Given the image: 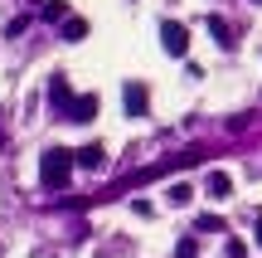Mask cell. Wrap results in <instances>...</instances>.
I'll return each instance as SVG.
<instances>
[{
	"mask_svg": "<svg viewBox=\"0 0 262 258\" xmlns=\"http://www.w3.org/2000/svg\"><path fill=\"white\" fill-rule=\"evenodd\" d=\"M73 166H78L73 151H63V146H49V151L39 156V181H44V190H63L68 175H73Z\"/></svg>",
	"mask_w": 262,
	"mask_h": 258,
	"instance_id": "1",
	"label": "cell"
},
{
	"mask_svg": "<svg viewBox=\"0 0 262 258\" xmlns=\"http://www.w3.org/2000/svg\"><path fill=\"white\" fill-rule=\"evenodd\" d=\"M160 44H165L170 58H185L189 54V29L175 25V19H165V25H160Z\"/></svg>",
	"mask_w": 262,
	"mask_h": 258,
	"instance_id": "2",
	"label": "cell"
},
{
	"mask_svg": "<svg viewBox=\"0 0 262 258\" xmlns=\"http://www.w3.org/2000/svg\"><path fill=\"white\" fill-rule=\"evenodd\" d=\"M63 117H68V122H93V117H97V93H78Z\"/></svg>",
	"mask_w": 262,
	"mask_h": 258,
	"instance_id": "3",
	"label": "cell"
},
{
	"mask_svg": "<svg viewBox=\"0 0 262 258\" xmlns=\"http://www.w3.org/2000/svg\"><path fill=\"white\" fill-rule=\"evenodd\" d=\"M122 103H126V117H141V112H146V103H150L146 83H126L122 88Z\"/></svg>",
	"mask_w": 262,
	"mask_h": 258,
	"instance_id": "4",
	"label": "cell"
},
{
	"mask_svg": "<svg viewBox=\"0 0 262 258\" xmlns=\"http://www.w3.org/2000/svg\"><path fill=\"white\" fill-rule=\"evenodd\" d=\"M49 103H54L58 112H68V107H73V88H68V78H63V73L49 78Z\"/></svg>",
	"mask_w": 262,
	"mask_h": 258,
	"instance_id": "5",
	"label": "cell"
},
{
	"mask_svg": "<svg viewBox=\"0 0 262 258\" xmlns=\"http://www.w3.org/2000/svg\"><path fill=\"white\" fill-rule=\"evenodd\" d=\"M204 195H209V200H228V195H233V175H228V171H209Z\"/></svg>",
	"mask_w": 262,
	"mask_h": 258,
	"instance_id": "6",
	"label": "cell"
},
{
	"mask_svg": "<svg viewBox=\"0 0 262 258\" xmlns=\"http://www.w3.org/2000/svg\"><path fill=\"white\" fill-rule=\"evenodd\" d=\"M73 156H78L83 171H102V166H107V146H102V142H88L83 151H73Z\"/></svg>",
	"mask_w": 262,
	"mask_h": 258,
	"instance_id": "7",
	"label": "cell"
},
{
	"mask_svg": "<svg viewBox=\"0 0 262 258\" xmlns=\"http://www.w3.org/2000/svg\"><path fill=\"white\" fill-rule=\"evenodd\" d=\"M63 39H68V44H78V39H88V19L68 15V19H63Z\"/></svg>",
	"mask_w": 262,
	"mask_h": 258,
	"instance_id": "8",
	"label": "cell"
},
{
	"mask_svg": "<svg viewBox=\"0 0 262 258\" xmlns=\"http://www.w3.org/2000/svg\"><path fill=\"white\" fill-rule=\"evenodd\" d=\"M209 34H214V39H219L224 49H233V39H228V25H224L219 15H209Z\"/></svg>",
	"mask_w": 262,
	"mask_h": 258,
	"instance_id": "9",
	"label": "cell"
},
{
	"mask_svg": "<svg viewBox=\"0 0 262 258\" xmlns=\"http://www.w3.org/2000/svg\"><path fill=\"white\" fill-rule=\"evenodd\" d=\"M194 229H199V234H224V220H219V214H199Z\"/></svg>",
	"mask_w": 262,
	"mask_h": 258,
	"instance_id": "10",
	"label": "cell"
},
{
	"mask_svg": "<svg viewBox=\"0 0 262 258\" xmlns=\"http://www.w3.org/2000/svg\"><path fill=\"white\" fill-rule=\"evenodd\" d=\"M189 200H194V190H189L185 181H180V185H170V205H189Z\"/></svg>",
	"mask_w": 262,
	"mask_h": 258,
	"instance_id": "11",
	"label": "cell"
},
{
	"mask_svg": "<svg viewBox=\"0 0 262 258\" xmlns=\"http://www.w3.org/2000/svg\"><path fill=\"white\" fill-rule=\"evenodd\" d=\"M44 19H68V5H63V0H49V5H44Z\"/></svg>",
	"mask_w": 262,
	"mask_h": 258,
	"instance_id": "12",
	"label": "cell"
},
{
	"mask_svg": "<svg viewBox=\"0 0 262 258\" xmlns=\"http://www.w3.org/2000/svg\"><path fill=\"white\" fill-rule=\"evenodd\" d=\"M194 253H199L194 239H180V244H175V258H194Z\"/></svg>",
	"mask_w": 262,
	"mask_h": 258,
	"instance_id": "13",
	"label": "cell"
},
{
	"mask_svg": "<svg viewBox=\"0 0 262 258\" xmlns=\"http://www.w3.org/2000/svg\"><path fill=\"white\" fill-rule=\"evenodd\" d=\"M224 253H228V258H243V253H248V244H243V239H228V244H224Z\"/></svg>",
	"mask_w": 262,
	"mask_h": 258,
	"instance_id": "14",
	"label": "cell"
},
{
	"mask_svg": "<svg viewBox=\"0 0 262 258\" xmlns=\"http://www.w3.org/2000/svg\"><path fill=\"white\" fill-rule=\"evenodd\" d=\"M253 239H257V249H262V220H257V229H253Z\"/></svg>",
	"mask_w": 262,
	"mask_h": 258,
	"instance_id": "15",
	"label": "cell"
}]
</instances>
